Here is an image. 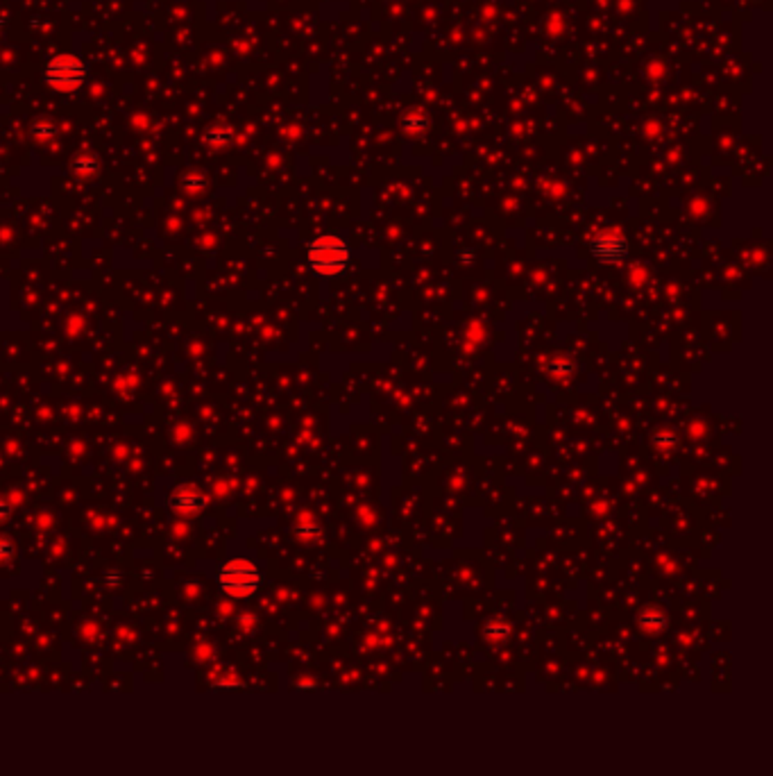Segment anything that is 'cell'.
Instances as JSON below:
<instances>
[{"mask_svg":"<svg viewBox=\"0 0 773 776\" xmlns=\"http://www.w3.org/2000/svg\"><path fill=\"white\" fill-rule=\"evenodd\" d=\"M307 261L309 268L318 277H338L349 268L351 250L349 243L338 234H322L316 236L307 245Z\"/></svg>","mask_w":773,"mask_h":776,"instance_id":"6da1fadb","label":"cell"},{"mask_svg":"<svg viewBox=\"0 0 773 776\" xmlns=\"http://www.w3.org/2000/svg\"><path fill=\"white\" fill-rule=\"evenodd\" d=\"M216 581L218 588L231 600H247L261 588L263 574L249 558H229L218 568Z\"/></svg>","mask_w":773,"mask_h":776,"instance_id":"7a4b0ae2","label":"cell"},{"mask_svg":"<svg viewBox=\"0 0 773 776\" xmlns=\"http://www.w3.org/2000/svg\"><path fill=\"white\" fill-rule=\"evenodd\" d=\"M89 77V66L73 52L54 55L43 68V82L57 93H75L84 87Z\"/></svg>","mask_w":773,"mask_h":776,"instance_id":"3957f363","label":"cell"},{"mask_svg":"<svg viewBox=\"0 0 773 776\" xmlns=\"http://www.w3.org/2000/svg\"><path fill=\"white\" fill-rule=\"evenodd\" d=\"M592 257L599 259V263H621L628 257V241L623 238L617 229H606L592 238L590 243Z\"/></svg>","mask_w":773,"mask_h":776,"instance_id":"277c9868","label":"cell"},{"mask_svg":"<svg viewBox=\"0 0 773 776\" xmlns=\"http://www.w3.org/2000/svg\"><path fill=\"white\" fill-rule=\"evenodd\" d=\"M209 495L195 484H177L168 495V509L182 518L198 515L207 507Z\"/></svg>","mask_w":773,"mask_h":776,"instance_id":"5b68a950","label":"cell"},{"mask_svg":"<svg viewBox=\"0 0 773 776\" xmlns=\"http://www.w3.org/2000/svg\"><path fill=\"white\" fill-rule=\"evenodd\" d=\"M667 624H669L667 613L658 606H646V609L639 611V615H637V626L649 635L662 633L667 629Z\"/></svg>","mask_w":773,"mask_h":776,"instance_id":"8992f818","label":"cell"},{"mask_svg":"<svg viewBox=\"0 0 773 776\" xmlns=\"http://www.w3.org/2000/svg\"><path fill=\"white\" fill-rule=\"evenodd\" d=\"M70 170H73L75 177L80 180H93L100 173V157L91 150H82L77 152L73 161H70Z\"/></svg>","mask_w":773,"mask_h":776,"instance_id":"52a82bcc","label":"cell"},{"mask_svg":"<svg viewBox=\"0 0 773 776\" xmlns=\"http://www.w3.org/2000/svg\"><path fill=\"white\" fill-rule=\"evenodd\" d=\"M202 139H205V143L209 145V148L220 150V148H227V145L234 141V130L229 125H225V123H216V125L207 127Z\"/></svg>","mask_w":773,"mask_h":776,"instance_id":"ba28073f","label":"cell"},{"mask_svg":"<svg viewBox=\"0 0 773 776\" xmlns=\"http://www.w3.org/2000/svg\"><path fill=\"white\" fill-rule=\"evenodd\" d=\"M293 531L300 540H316V538H320V533H322L318 520L311 513H300L298 518H295Z\"/></svg>","mask_w":773,"mask_h":776,"instance_id":"9c48e42d","label":"cell"},{"mask_svg":"<svg viewBox=\"0 0 773 776\" xmlns=\"http://www.w3.org/2000/svg\"><path fill=\"white\" fill-rule=\"evenodd\" d=\"M30 136L39 143H50L57 136V123L50 119H37L30 125Z\"/></svg>","mask_w":773,"mask_h":776,"instance_id":"30bf717a","label":"cell"},{"mask_svg":"<svg viewBox=\"0 0 773 776\" xmlns=\"http://www.w3.org/2000/svg\"><path fill=\"white\" fill-rule=\"evenodd\" d=\"M483 635H486L490 642H506L511 635V624L499 617L490 620V622H486V626H483Z\"/></svg>","mask_w":773,"mask_h":776,"instance_id":"8fae6325","label":"cell"},{"mask_svg":"<svg viewBox=\"0 0 773 776\" xmlns=\"http://www.w3.org/2000/svg\"><path fill=\"white\" fill-rule=\"evenodd\" d=\"M546 372L551 377H567L574 372V363L567 359V356H553V359L546 363Z\"/></svg>","mask_w":773,"mask_h":776,"instance_id":"7c38bea8","label":"cell"},{"mask_svg":"<svg viewBox=\"0 0 773 776\" xmlns=\"http://www.w3.org/2000/svg\"><path fill=\"white\" fill-rule=\"evenodd\" d=\"M207 186L205 175L198 173V170H189V173L182 175V189L186 193H200Z\"/></svg>","mask_w":773,"mask_h":776,"instance_id":"4fadbf2b","label":"cell"},{"mask_svg":"<svg viewBox=\"0 0 773 776\" xmlns=\"http://www.w3.org/2000/svg\"><path fill=\"white\" fill-rule=\"evenodd\" d=\"M653 443L658 449H671L678 443V433L674 429H669V427L667 429H658L653 433Z\"/></svg>","mask_w":773,"mask_h":776,"instance_id":"5bb4252c","label":"cell"},{"mask_svg":"<svg viewBox=\"0 0 773 776\" xmlns=\"http://www.w3.org/2000/svg\"><path fill=\"white\" fill-rule=\"evenodd\" d=\"M17 556V547L7 536H0V563H10Z\"/></svg>","mask_w":773,"mask_h":776,"instance_id":"9a60e30c","label":"cell"},{"mask_svg":"<svg viewBox=\"0 0 773 776\" xmlns=\"http://www.w3.org/2000/svg\"><path fill=\"white\" fill-rule=\"evenodd\" d=\"M12 502L7 500V498H3V495H0V522H5L7 518L12 515Z\"/></svg>","mask_w":773,"mask_h":776,"instance_id":"2e32d148","label":"cell"},{"mask_svg":"<svg viewBox=\"0 0 773 776\" xmlns=\"http://www.w3.org/2000/svg\"><path fill=\"white\" fill-rule=\"evenodd\" d=\"M426 127V119L424 116H420V119H409V132L411 134H418V132H422Z\"/></svg>","mask_w":773,"mask_h":776,"instance_id":"e0dca14e","label":"cell"}]
</instances>
